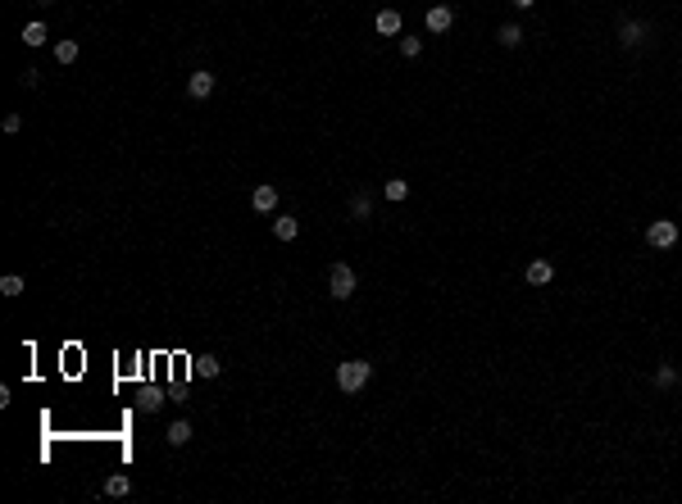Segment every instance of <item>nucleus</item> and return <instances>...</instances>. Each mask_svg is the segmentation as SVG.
Listing matches in <instances>:
<instances>
[{
    "instance_id": "17",
    "label": "nucleus",
    "mask_w": 682,
    "mask_h": 504,
    "mask_svg": "<svg viewBox=\"0 0 682 504\" xmlns=\"http://www.w3.org/2000/svg\"><path fill=\"white\" fill-rule=\"evenodd\" d=\"M0 296H5V300H18V296H23V277H18V273L0 277Z\"/></svg>"
},
{
    "instance_id": "4",
    "label": "nucleus",
    "mask_w": 682,
    "mask_h": 504,
    "mask_svg": "<svg viewBox=\"0 0 682 504\" xmlns=\"http://www.w3.org/2000/svg\"><path fill=\"white\" fill-rule=\"evenodd\" d=\"M187 95L191 100H209V95H214V73L209 69H196L187 77Z\"/></svg>"
},
{
    "instance_id": "23",
    "label": "nucleus",
    "mask_w": 682,
    "mask_h": 504,
    "mask_svg": "<svg viewBox=\"0 0 682 504\" xmlns=\"http://www.w3.org/2000/svg\"><path fill=\"white\" fill-rule=\"evenodd\" d=\"M5 132H9V137H14V132H23V119H18V114H5Z\"/></svg>"
},
{
    "instance_id": "12",
    "label": "nucleus",
    "mask_w": 682,
    "mask_h": 504,
    "mask_svg": "<svg viewBox=\"0 0 682 504\" xmlns=\"http://www.w3.org/2000/svg\"><path fill=\"white\" fill-rule=\"evenodd\" d=\"M128 491H132V477H123V472H114V477L105 482V496H110V500H123Z\"/></svg>"
},
{
    "instance_id": "15",
    "label": "nucleus",
    "mask_w": 682,
    "mask_h": 504,
    "mask_svg": "<svg viewBox=\"0 0 682 504\" xmlns=\"http://www.w3.org/2000/svg\"><path fill=\"white\" fill-rule=\"evenodd\" d=\"M496 41H501V46H510V51H514V46L523 41V27H518V23H501V32H496Z\"/></svg>"
},
{
    "instance_id": "18",
    "label": "nucleus",
    "mask_w": 682,
    "mask_h": 504,
    "mask_svg": "<svg viewBox=\"0 0 682 504\" xmlns=\"http://www.w3.org/2000/svg\"><path fill=\"white\" fill-rule=\"evenodd\" d=\"M46 37H51V27H46V23H27L23 27V41L27 46H46Z\"/></svg>"
},
{
    "instance_id": "7",
    "label": "nucleus",
    "mask_w": 682,
    "mask_h": 504,
    "mask_svg": "<svg viewBox=\"0 0 682 504\" xmlns=\"http://www.w3.org/2000/svg\"><path fill=\"white\" fill-rule=\"evenodd\" d=\"M251 205L259 209V214H273V209H277V187H273V182H259L255 196H251Z\"/></svg>"
},
{
    "instance_id": "3",
    "label": "nucleus",
    "mask_w": 682,
    "mask_h": 504,
    "mask_svg": "<svg viewBox=\"0 0 682 504\" xmlns=\"http://www.w3.org/2000/svg\"><path fill=\"white\" fill-rule=\"evenodd\" d=\"M646 246L674 250V246H678V223H674V218H655V223L646 227Z\"/></svg>"
},
{
    "instance_id": "11",
    "label": "nucleus",
    "mask_w": 682,
    "mask_h": 504,
    "mask_svg": "<svg viewBox=\"0 0 682 504\" xmlns=\"http://www.w3.org/2000/svg\"><path fill=\"white\" fill-rule=\"evenodd\" d=\"M164 441L173 445V450H178V445H187V441H191V423H187V418H178V423H173V427L164 432Z\"/></svg>"
},
{
    "instance_id": "22",
    "label": "nucleus",
    "mask_w": 682,
    "mask_h": 504,
    "mask_svg": "<svg viewBox=\"0 0 682 504\" xmlns=\"http://www.w3.org/2000/svg\"><path fill=\"white\" fill-rule=\"evenodd\" d=\"M419 51H424V41H419V37H400V55H405V60H414Z\"/></svg>"
},
{
    "instance_id": "6",
    "label": "nucleus",
    "mask_w": 682,
    "mask_h": 504,
    "mask_svg": "<svg viewBox=\"0 0 682 504\" xmlns=\"http://www.w3.org/2000/svg\"><path fill=\"white\" fill-rule=\"evenodd\" d=\"M450 23H455V9H450V5H432L428 9V32H450Z\"/></svg>"
},
{
    "instance_id": "13",
    "label": "nucleus",
    "mask_w": 682,
    "mask_h": 504,
    "mask_svg": "<svg viewBox=\"0 0 682 504\" xmlns=\"http://www.w3.org/2000/svg\"><path fill=\"white\" fill-rule=\"evenodd\" d=\"M350 218H373V200H369V191H355V196H350Z\"/></svg>"
},
{
    "instance_id": "1",
    "label": "nucleus",
    "mask_w": 682,
    "mask_h": 504,
    "mask_svg": "<svg viewBox=\"0 0 682 504\" xmlns=\"http://www.w3.org/2000/svg\"><path fill=\"white\" fill-rule=\"evenodd\" d=\"M369 377H373V364L369 359H346L337 364V386L346 395H360L364 386H369Z\"/></svg>"
},
{
    "instance_id": "9",
    "label": "nucleus",
    "mask_w": 682,
    "mask_h": 504,
    "mask_svg": "<svg viewBox=\"0 0 682 504\" xmlns=\"http://www.w3.org/2000/svg\"><path fill=\"white\" fill-rule=\"evenodd\" d=\"M527 282H532V286H546V282H551V277H555V268H551V259H532V264H527Z\"/></svg>"
},
{
    "instance_id": "14",
    "label": "nucleus",
    "mask_w": 682,
    "mask_h": 504,
    "mask_svg": "<svg viewBox=\"0 0 682 504\" xmlns=\"http://www.w3.org/2000/svg\"><path fill=\"white\" fill-rule=\"evenodd\" d=\"M678 382H682V377H678L674 364H660L655 368V386H660V391H669V386H678Z\"/></svg>"
},
{
    "instance_id": "5",
    "label": "nucleus",
    "mask_w": 682,
    "mask_h": 504,
    "mask_svg": "<svg viewBox=\"0 0 682 504\" xmlns=\"http://www.w3.org/2000/svg\"><path fill=\"white\" fill-rule=\"evenodd\" d=\"M641 41H646V23H637V18H623V23H619V46H623V51H637Z\"/></svg>"
},
{
    "instance_id": "8",
    "label": "nucleus",
    "mask_w": 682,
    "mask_h": 504,
    "mask_svg": "<svg viewBox=\"0 0 682 504\" xmlns=\"http://www.w3.org/2000/svg\"><path fill=\"white\" fill-rule=\"evenodd\" d=\"M273 237H277V241H296V237H301V218L277 214V218H273Z\"/></svg>"
},
{
    "instance_id": "24",
    "label": "nucleus",
    "mask_w": 682,
    "mask_h": 504,
    "mask_svg": "<svg viewBox=\"0 0 682 504\" xmlns=\"http://www.w3.org/2000/svg\"><path fill=\"white\" fill-rule=\"evenodd\" d=\"M510 5H514V9H532L537 0H510Z\"/></svg>"
},
{
    "instance_id": "26",
    "label": "nucleus",
    "mask_w": 682,
    "mask_h": 504,
    "mask_svg": "<svg viewBox=\"0 0 682 504\" xmlns=\"http://www.w3.org/2000/svg\"><path fill=\"white\" fill-rule=\"evenodd\" d=\"M678 377H682V368H678Z\"/></svg>"
},
{
    "instance_id": "20",
    "label": "nucleus",
    "mask_w": 682,
    "mask_h": 504,
    "mask_svg": "<svg viewBox=\"0 0 682 504\" xmlns=\"http://www.w3.org/2000/svg\"><path fill=\"white\" fill-rule=\"evenodd\" d=\"M218 368H223V364H218L214 354H200V359H196V377H218Z\"/></svg>"
},
{
    "instance_id": "10",
    "label": "nucleus",
    "mask_w": 682,
    "mask_h": 504,
    "mask_svg": "<svg viewBox=\"0 0 682 504\" xmlns=\"http://www.w3.org/2000/svg\"><path fill=\"white\" fill-rule=\"evenodd\" d=\"M373 27H378L382 37H396L400 32V9H382V14L373 18Z\"/></svg>"
},
{
    "instance_id": "25",
    "label": "nucleus",
    "mask_w": 682,
    "mask_h": 504,
    "mask_svg": "<svg viewBox=\"0 0 682 504\" xmlns=\"http://www.w3.org/2000/svg\"><path fill=\"white\" fill-rule=\"evenodd\" d=\"M41 5H55V0H41Z\"/></svg>"
},
{
    "instance_id": "2",
    "label": "nucleus",
    "mask_w": 682,
    "mask_h": 504,
    "mask_svg": "<svg viewBox=\"0 0 682 504\" xmlns=\"http://www.w3.org/2000/svg\"><path fill=\"white\" fill-rule=\"evenodd\" d=\"M355 286H360V277H355L350 264H332V268H328V296H332V300H350Z\"/></svg>"
},
{
    "instance_id": "21",
    "label": "nucleus",
    "mask_w": 682,
    "mask_h": 504,
    "mask_svg": "<svg viewBox=\"0 0 682 504\" xmlns=\"http://www.w3.org/2000/svg\"><path fill=\"white\" fill-rule=\"evenodd\" d=\"M137 404H141V409H146V413H155V409H159V404H164V400H159V391H155V386H146V391H141V400H137Z\"/></svg>"
},
{
    "instance_id": "16",
    "label": "nucleus",
    "mask_w": 682,
    "mask_h": 504,
    "mask_svg": "<svg viewBox=\"0 0 682 504\" xmlns=\"http://www.w3.org/2000/svg\"><path fill=\"white\" fill-rule=\"evenodd\" d=\"M382 196H387L391 205H396V200H405V196H409V182H405V178H391L387 187H382Z\"/></svg>"
},
{
    "instance_id": "19",
    "label": "nucleus",
    "mask_w": 682,
    "mask_h": 504,
    "mask_svg": "<svg viewBox=\"0 0 682 504\" xmlns=\"http://www.w3.org/2000/svg\"><path fill=\"white\" fill-rule=\"evenodd\" d=\"M55 60H60V64H73V60H78V41H69V37H64V41H55Z\"/></svg>"
}]
</instances>
